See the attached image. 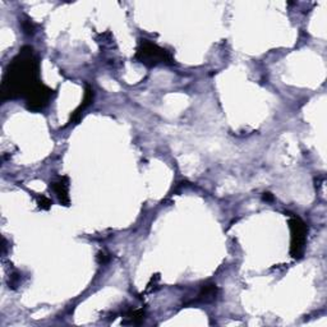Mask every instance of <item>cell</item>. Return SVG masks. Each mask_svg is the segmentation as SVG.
<instances>
[{"label": "cell", "mask_w": 327, "mask_h": 327, "mask_svg": "<svg viewBox=\"0 0 327 327\" xmlns=\"http://www.w3.org/2000/svg\"><path fill=\"white\" fill-rule=\"evenodd\" d=\"M40 62L31 46H23L8 64L2 82V100L26 98L40 84Z\"/></svg>", "instance_id": "1"}, {"label": "cell", "mask_w": 327, "mask_h": 327, "mask_svg": "<svg viewBox=\"0 0 327 327\" xmlns=\"http://www.w3.org/2000/svg\"><path fill=\"white\" fill-rule=\"evenodd\" d=\"M134 58L148 68H152L158 64H172L174 62L172 55L166 49L144 38L138 42Z\"/></svg>", "instance_id": "2"}, {"label": "cell", "mask_w": 327, "mask_h": 327, "mask_svg": "<svg viewBox=\"0 0 327 327\" xmlns=\"http://www.w3.org/2000/svg\"><path fill=\"white\" fill-rule=\"evenodd\" d=\"M290 234H292V243H290V254L294 260H300L303 257L307 242L308 226L306 222L298 216H290L289 218Z\"/></svg>", "instance_id": "3"}, {"label": "cell", "mask_w": 327, "mask_h": 327, "mask_svg": "<svg viewBox=\"0 0 327 327\" xmlns=\"http://www.w3.org/2000/svg\"><path fill=\"white\" fill-rule=\"evenodd\" d=\"M52 95H54V91L48 86H45L42 82H40L24 98L26 108L30 112H41V110H44L49 105Z\"/></svg>", "instance_id": "4"}, {"label": "cell", "mask_w": 327, "mask_h": 327, "mask_svg": "<svg viewBox=\"0 0 327 327\" xmlns=\"http://www.w3.org/2000/svg\"><path fill=\"white\" fill-rule=\"evenodd\" d=\"M50 186L52 188L54 193L56 194L58 200L60 202V204L64 206H69V179L68 176L63 175V176H58L52 182Z\"/></svg>", "instance_id": "5"}, {"label": "cell", "mask_w": 327, "mask_h": 327, "mask_svg": "<svg viewBox=\"0 0 327 327\" xmlns=\"http://www.w3.org/2000/svg\"><path fill=\"white\" fill-rule=\"evenodd\" d=\"M94 98H95V92H94V88H92L90 84H86V87H84V101H82V104H80V106H78L77 109H76L74 112H72L69 123H70V124L77 123V122L80 120V116H82V112H84V110H86L92 102H94Z\"/></svg>", "instance_id": "6"}, {"label": "cell", "mask_w": 327, "mask_h": 327, "mask_svg": "<svg viewBox=\"0 0 327 327\" xmlns=\"http://www.w3.org/2000/svg\"><path fill=\"white\" fill-rule=\"evenodd\" d=\"M218 293V286H216V285H214V284L204 285V286L202 288L201 293L198 294V296H200L198 299L202 302H211L216 298Z\"/></svg>", "instance_id": "7"}, {"label": "cell", "mask_w": 327, "mask_h": 327, "mask_svg": "<svg viewBox=\"0 0 327 327\" xmlns=\"http://www.w3.org/2000/svg\"><path fill=\"white\" fill-rule=\"evenodd\" d=\"M128 318L130 320L132 324H140V322L144 318V312L141 310H134V312H130V314H128Z\"/></svg>", "instance_id": "8"}, {"label": "cell", "mask_w": 327, "mask_h": 327, "mask_svg": "<svg viewBox=\"0 0 327 327\" xmlns=\"http://www.w3.org/2000/svg\"><path fill=\"white\" fill-rule=\"evenodd\" d=\"M38 204L41 210H49L52 207V202L50 198H48L46 196H38Z\"/></svg>", "instance_id": "9"}, {"label": "cell", "mask_w": 327, "mask_h": 327, "mask_svg": "<svg viewBox=\"0 0 327 327\" xmlns=\"http://www.w3.org/2000/svg\"><path fill=\"white\" fill-rule=\"evenodd\" d=\"M23 31L28 34H34V24H32L31 20H26V22H23Z\"/></svg>", "instance_id": "10"}, {"label": "cell", "mask_w": 327, "mask_h": 327, "mask_svg": "<svg viewBox=\"0 0 327 327\" xmlns=\"http://www.w3.org/2000/svg\"><path fill=\"white\" fill-rule=\"evenodd\" d=\"M98 262H100L101 264H106V262L109 261V256H108L106 253L100 252V253H98Z\"/></svg>", "instance_id": "11"}, {"label": "cell", "mask_w": 327, "mask_h": 327, "mask_svg": "<svg viewBox=\"0 0 327 327\" xmlns=\"http://www.w3.org/2000/svg\"><path fill=\"white\" fill-rule=\"evenodd\" d=\"M264 200L267 202H271L274 200V196L271 193H264Z\"/></svg>", "instance_id": "12"}]
</instances>
